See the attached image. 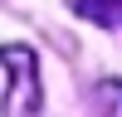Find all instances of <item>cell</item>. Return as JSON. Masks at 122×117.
Listing matches in <instances>:
<instances>
[{
	"label": "cell",
	"instance_id": "cell-3",
	"mask_svg": "<svg viewBox=\"0 0 122 117\" xmlns=\"http://www.w3.org/2000/svg\"><path fill=\"white\" fill-rule=\"evenodd\" d=\"M103 117H122V83H103Z\"/></svg>",
	"mask_w": 122,
	"mask_h": 117
},
{
	"label": "cell",
	"instance_id": "cell-2",
	"mask_svg": "<svg viewBox=\"0 0 122 117\" xmlns=\"http://www.w3.org/2000/svg\"><path fill=\"white\" fill-rule=\"evenodd\" d=\"M68 5L103 29H122V0H68Z\"/></svg>",
	"mask_w": 122,
	"mask_h": 117
},
{
	"label": "cell",
	"instance_id": "cell-1",
	"mask_svg": "<svg viewBox=\"0 0 122 117\" xmlns=\"http://www.w3.org/2000/svg\"><path fill=\"white\" fill-rule=\"evenodd\" d=\"M0 68H10L15 78V98H10V112L29 117L39 107V78H34V54L29 49H0Z\"/></svg>",
	"mask_w": 122,
	"mask_h": 117
}]
</instances>
